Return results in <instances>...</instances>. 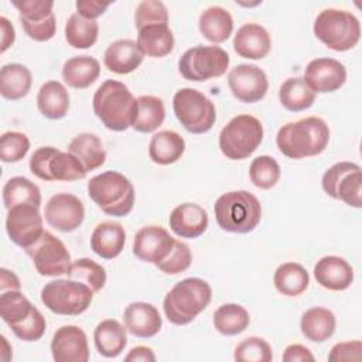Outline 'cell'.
I'll use <instances>...</instances> for the list:
<instances>
[{"label": "cell", "instance_id": "cell-1", "mask_svg": "<svg viewBox=\"0 0 362 362\" xmlns=\"http://www.w3.org/2000/svg\"><path fill=\"white\" fill-rule=\"evenodd\" d=\"M329 141L328 124L317 116L304 117L281 126L276 136L279 151L293 160L321 154Z\"/></svg>", "mask_w": 362, "mask_h": 362}, {"label": "cell", "instance_id": "cell-2", "mask_svg": "<svg viewBox=\"0 0 362 362\" xmlns=\"http://www.w3.org/2000/svg\"><path fill=\"white\" fill-rule=\"evenodd\" d=\"M92 106L106 129L124 132L133 124L137 99L123 82L107 79L96 89Z\"/></svg>", "mask_w": 362, "mask_h": 362}, {"label": "cell", "instance_id": "cell-3", "mask_svg": "<svg viewBox=\"0 0 362 362\" xmlns=\"http://www.w3.org/2000/svg\"><path fill=\"white\" fill-rule=\"evenodd\" d=\"M212 298V288L208 281L199 277H188L165 294L163 310L167 320L174 325H187L201 314Z\"/></svg>", "mask_w": 362, "mask_h": 362}, {"label": "cell", "instance_id": "cell-4", "mask_svg": "<svg viewBox=\"0 0 362 362\" xmlns=\"http://www.w3.org/2000/svg\"><path fill=\"white\" fill-rule=\"evenodd\" d=\"M214 212L221 229L232 233H249L260 222L262 205L247 191H229L216 199Z\"/></svg>", "mask_w": 362, "mask_h": 362}, {"label": "cell", "instance_id": "cell-5", "mask_svg": "<svg viewBox=\"0 0 362 362\" xmlns=\"http://www.w3.org/2000/svg\"><path fill=\"white\" fill-rule=\"evenodd\" d=\"M88 195L106 215L126 216L134 205V187L117 171H105L88 181Z\"/></svg>", "mask_w": 362, "mask_h": 362}, {"label": "cell", "instance_id": "cell-6", "mask_svg": "<svg viewBox=\"0 0 362 362\" xmlns=\"http://www.w3.org/2000/svg\"><path fill=\"white\" fill-rule=\"evenodd\" d=\"M0 315L14 335L25 342L38 341L47 328L44 315L20 290L1 293Z\"/></svg>", "mask_w": 362, "mask_h": 362}, {"label": "cell", "instance_id": "cell-7", "mask_svg": "<svg viewBox=\"0 0 362 362\" xmlns=\"http://www.w3.org/2000/svg\"><path fill=\"white\" fill-rule=\"evenodd\" d=\"M313 31L329 49L344 52L358 44L361 38V23L349 11L325 8L317 16Z\"/></svg>", "mask_w": 362, "mask_h": 362}, {"label": "cell", "instance_id": "cell-8", "mask_svg": "<svg viewBox=\"0 0 362 362\" xmlns=\"http://www.w3.org/2000/svg\"><path fill=\"white\" fill-rule=\"evenodd\" d=\"M263 140V126L252 115L232 117L219 133V148L229 160H245Z\"/></svg>", "mask_w": 362, "mask_h": 362}, {"label": "cell", "instance_id": "cell-9", "mask_svg": "<svg viewBox=\"0 0 362 362\" xmlns=\"http://www.w3.org/2000/svg\"><path fill=\"white\" fill-rule=\"evenodd\" d=\"M93 298V290L72 279L48 281L41 290L42 304L58 315H79L85 313Z\"/></svg>", "mask_w": 362, "mask_h": 362}, {"label": "cell", "instance_id": "cell-10", "mask_svg": "<svg viewBox=\"0 0 362 362\" xmlns=\"http://www.w3.org/2000/svg\"><path fill=\"white\" fill-rule=\"evenodd\" d=\"M173 110L184 129L192 134L206 133L216 120L215 105L194 88H181L175 92Z\"/></svg>", "mask_w": 362, "mask_h": 362}, {"label": "cell", "instance_id": "cell-11", "mask_svg": "<svg viewBox=\"0 0 362 362\" xmlns=\"http://www.w3.org/2000/svg\"><path fill=\"white\" fill-rule=\"evenodd\" d=\"M30 171L44 181H76L88 174L75 156L52 146L40 147L33 153Z\"/></svg>", "mask_w": 362, "mask_h": 362}, {"label": "cell", "instance_id": "cell-12", "mask_svg": "<svg viewBox=\"0 0 362 362\" xmlns=\"http://www.w3.org/2000/svg\"><path fill=\"white\" fill-rule=\"evenodd\" d=\"M230 58L219 45H195L188 48L178 59V71L187 81L205 82L222 76Z\"/></svg>", "mask_w": 362, "mask_h": 362}, {"label": "cell", "instance_id": "cell-13", "mask_svg": "<svg viewBox=\"0 0 362 362\" xmlns=\"http://www.w3.org/2000/svg\"><path fill=\"white\" fill-rule=\"evenodd\" d=\"M322 189L334 199L349 206H362V171L356 163L339 161L331 165L322 175Z\"/></svg>", "mask_w": 362, "mask_h": 362}, {"label": "cell", "instance_id": "cell-14", "mask_svg": "<svg viewBox=\"0 0 362 362\" xmlns=\"http://www.w3.org/2000/svg\"><path fill=\"white\" fill-rule=\"evenodd\" d=\"M24 250L41 276L58 277L71 272L72 262L66 246L48 230H44L41 238Z\"/></svg>", "mask_w": 362, "mask_h": 362}, {"label": "cell", "instance_id": "cell-15", "mask_svg": "<svg viewBox=\"0 0 362 362\" xmlns=\"http://www.w3.org/2000/svg\"><path fill=\"white\" fill-rule=\"evenodd\" d=\"M18 10L24 33L34 41H48L55 35L57 20L52 13L51 0H21L11 1Z\"/></svg>", "mask_w": 362, "mask_h": 362}, {"label": "cell", "instance_id": "cell-16", "mask_svg": "<svg viewBox=\"0 0 362 362\" xmlns=\"http://www.w3.org/2000/svg\"><path fill=\"white\" fill-rule=\"evenodd\" d=\"M6 230L13 243L27 249L42 235V216L38 206L17 205L7 211Z\"/></svg>", "mask_w": 362, "mask_h": 362}, {"label": "cell", "instance_id": "cell-17", "mask_svg": "<svg viewBox=\"0 0 362 362\" xmlns=\"http://www.w3.org/2000/svg\"><path fill=\"white\" fill-rule=\"evenodd\" d=\"M228 85L232 95L243 103L262 100L269 89V81L262 68L255 64H240L230 69Z\"/></svg>", "mask_w": 362, "mask_h": 362}, {"label": "cell", "instance_id": "cell-18", "mask_svg": "<svg viewBox=\"0 0 362 362\" xmlns=\"http://www.w3.org/2000/svg\"><path fill=\"white\" fill-rule=\"evenodd\" d=\"M45 221L49 226L61 232H72L78 229L85 219V208L82 201L68 192L52 195L45 204Z\"/></svg>", "mask_w": 362, "mask_h": 362}, {"label": "cell", "instance_id": "cell-19", "mask_svg": "<svg viewBox=\"0 0 362 362\" xmlns=\"http://www.w3.org/2000/svg\"><path fill=\"white\" fill-rule=\"evenodd\" d=\"M303 79L314 93H331L344 86L346 68L334 58H315L305 66Z\"/></svg>", "mask_w": 362, "mask_h": 362}, {"label": "cell", "instance_id": "cell-20", "mask_svg": "<svg viewBox=\"0 0 362 362\" xmlns=\"http://www.w3.org/2000/svg\"><path fill=\"white\" fill-rule=\"evenodd\" d=\"M175 239L161 226L150 225L137 230L133 240L134 256L146 263L158 264L173 250Z\"/></svg>", "mask_w": 362, "mask_h": 362}, {"label": "cell", "instance_id": "cell-21", "mask_svg": "<svg viewBox=\"0 0 362 362\" xmlns=\"http://www.w3.org/2000/svg\"><path fill=\"white\" fill-rule=\"evenodd\" d=\"M51 354L55 362H86L89 359L88 338L76 325H62L51 341Z\"/></svg>", "mask_w": 362, "mask_h": 362}, {"label": "cell", "instance_id": "cell-22", "mask_svg": "<svg viewBox=\"0 0 362 362\" xmlns=\"http://www.w3.org/2000/svg\"><path fill=\"white\" fill-rule=\"evenodd\" d=\"M123 321L127 332L137 338H151L160 332L163 320L158 310L144 301L130 303L123 313Z\"/></svg>", "mask_w": 362, "mask_h": 362}, {"label": "cell", "instance_id": "cell-23", "mask_svg": "<svg viewBox=\"0 0 362 362\" xmlns=\"http://www.w3.org/2000/svg\"><path fill=\"white\" fill-rule=\"evenodd\" d=\"M314 277L317 283L332 291L346 290L354 281L352 266L339 256H324L314 266Z\"/></svg>", "mask_w": 362, "mask_h": 362}, {"label": "cell", "instance_id": "cell-24", "mask_svg": "<svg viewBox=\"0 0 362 362\" xmlns=\"http://www.w3.org/2000/svg\"><path fill=\"white\" fill-rule=\"evenodd\" d=\"M272 48L267 30L257 23H246L238 28L233 38L235 52L247 59H262Z\"/></svg>", "mask_w": 362, "mask_h": 362}, {"label": "cell", "instance_id": "cell-25", "mask_svg": "<svg viewBox=\"0 0 362 362\" xmlns=\"http://www.w3.org/2000/svg\"><path fill=\"white\" fill-rule=\"evenodd\" d=\"M170 228L180 236L187 239L199 238L208 228V214L198 204L185 202L175 206L170 214Z\"/></svg>", "mask_w": 362, "mask_h": 362}, {"label": "cell", "instance_id": "cell-26", "mask_svg": "<svg viewBox=\"0 0 362 362\" xmlns=\"http://www.w3.org/2000/svg\"><path fill=\"white\" fill-rule=\"evenodd\" d=\"M143 52L133 40L113 41L103 54L105 66L115 74L126 75L136 71L143 62Z\"/></svg>", "mask_w": 362, "mask_h": 362}, {"label": "cell", "instance_id": "cell-27", "mask_svg": "<svg viewBox=\"0 0 362 362\" xmlns=\"http://www.w3.org/2000/svg\"><path fill=\"white\" fill-rule=\"evenodd\" d=\"M124 242L126 232L117 222H102L90 235V249L106 260L119 256L124 247Z\"/></svg>", "mask_w": 362, "mask_h": 362}, {"label": "cell", "instance_id": "cell-28", "mask_svg": "<svg viewBox=\"0 0 362 362\" xmlns=\"http://www.w3.org/2000/svg\"><path fill=\"white\" fill-rule=\"evenodd\" d=\"M126 331V327L117 320L107 318L100 321L93 331V342L98 352L105 358L119 356L127 345Z\"/></svg>", "mask_w": 362, "mask_h": 362}, {"label": "cell", "instance_id": "cell-29", "mask_svg": "<svg viewBox=\"0 0 362 362\" xmlns=\"http://www.w3.org/2000/svg\"><path fill=\"white\" fill-rule=\"evenodd\" d=\"M137 31L136 42L143 55L163 58L174 49V35L168 24H151Z\"/></svg>", "mask_w": 362, "mask_h": 362}, {"label": "cell", "instance_id": "cell-30", "mask_svg": "<svg viewBox=\"0 0 362 362\" xmlns=\"http://www.w3.org/2000/svg\"><path fill=\"white\" fill-rule=\"evenodd\" d=\"M100 75V64L90 55H78L65 61L62 66L64 82L74 89L90 86Z\"/></svg>", "mask_w": 362, "mask_h": 362}, {"label": "cell", "instance_id": "cell-31", "mask_svg": "<svg viewBox=\"0 0 362 362\" xmlns=\"http://www.w3.org/2000/svg\"><path fill=\"white\" fill-rule=\"evenodd\" d=\"M37 107L47 119H62L69 109V95L66 88L58 81L42 83L37 93Z\"/></svg>", "mask_w": 362, "mask_h": 362}, {"label": "cell", "instance_id": "cell-32", "mask_svg": "<svg viewBox=\"0 0 362 362\" xmlns=\"http://www.w3.org/2000/svg\"><path fill=\"white\" fill-rule=\"evenodd\" d=\"M337 320L331 310L324 307H313L303 313L300 329L311 342H324L335 332Z\"/></svg>", "mask_w": 362, "mask_h": 362}, {"label": "cell", "instance_id": "cell-33", "mask_svg": "<svg viewBox=\"0 0 362 362\" xmlns=\"http://www.w3.org/2000/svg\"><path fill=\"white\" fill-rule=\"evenodd\" d=\"M185 151V140L177 132H157L148 143V157L153 163L168 165L181 158Z\"/></svg>", "mask_w": 362, "mask_h": 362}, {"label": "cell", "instance_id": "cell-34", "mask_svg": "<svg viewBox=\"0 0 362 362\" xmlns=\"http://www.w3.org/2000/svg\"><path fill=\"white\" fill-rule=\"evenodd\" d=\"M198 27L204 38L214 44H221L230 37L233 31V18L223 7L211 6L201 13Z\"/></svg>", "mask_w": 362, "mask_h": 362}, {"label": "cell", "instance_id": "cell-35", "mask_svg": "<svg viewBox=\"0 0 362 362\" xmlns=\"http://www.w3.org/2000/svg\"><path fill=\"white\" fill-rule=\"evenodd\" d=\"M33 76L30 69L23 64H6L0 69V93L7 100L24 98L31 88Z\"/></svg>", "mask_w": 362, "mask_h": 362}, {"label": "cell", "instance_id": "cell-36", "mask_svg": "<svg viewBox=\"0 0 362 362\" xmlns=\"http://www.w3.org/2000/svg\"><path fill=\"white\" fill-rule=\"evenodd\" d=\"M68 151L81 161L88 173L102 167L106 161L103 144L100 139L92 133H81L75 136L68 146Z\"/></svg>", "mask_w": 362, "mask_h": 362}, {"label": "cell", "instance_id": "cell-37", "mask_svg": "<svg viewBox=\"0 0 362 362\" xmlns=\"http://www.w3.org/2000/svg\"><path fill=\"white\" fill-rule=\"evenodd\" d=\"M273 283L277 291L283 296L296 297L307 290L310 284V276L300 263L286 262L276 269Z\"/></svg>", "mask_w": 362, "mask_h": 362}, {"label": "cell", "instance_id": "cell-38", "mask_svg": "<svg viewBox=\"0 0 362 362\" xmlns=\"http://www.w3.org/2000/svg\"><path fill=\"white\" fill-rule=\"evenodd\" d=\"M165 119L164 102L158 96L141 95L137 98V110L132 127L139 133H151Z\"/></svg>", "mask_w": 362, "mask_h": 362}, {"label": "cell", "instance_id": "cell-39", "mask_svg": "<svg viewBox=\"0 0 362 362\" xmlns=\"http://www.w3.org/2000/svg\"><path fill=\"white\" fill-rule=\"evenodd\" d=\"M3 204L8 211L17 205H41L40 188L25 177H11L3 187Z\"/></svg>", "mask_w": 362, "mask_h": 362}, {"label": "cell", "instance_id": "cell-40", "mask_svg": "<svg viewBox=\"0 0 362 362\" xmlns=\"http://www.w3.org/2000/svg\"><path fill=\"white\" fill-rule=\"evenodd\" d=\"M279 99L284 109L290 112H301L313 106L315 102V93L301 76H296L286 79L280 85Z\"/></svg>", "mask_w": 362, "mask_h": 362}, {"label": "cell", "instance_id": "cell-41", "mask_svg": "<svg viewBox=\"0 0 362 362\" xmlns=\"http://www.w3.org/2000/svg\"><path fill=\"white\" fill-rule=\"evenodd\" d=\"M212 322L218 332L232 337L243 332L249 327L250 317L245 307L235 303H228L215 310Z\"/></svg>", "mask_w": 362, "mask_h": 362}, {"label": "cell", "instance_id": "cell-42", "mask_svg": "<svg viewBox=\"0 0 362 362\" xmlns=\"http://www.w3.org/2000/svg\"><path fill=\"white\" fill-rule=\"evenodd\" d=\"M99 34V25L95 20H88L74 13L69 16L65 24V38L72 48L86 49L90 48Z\"/></svg>", "mask_w": 362, "mask_h": 362}, {"label": "cell", "instance_id": "cell-43", "mask_svg": "<svg viewBox=\"0 0 362 362\" xmlns=\"http://www.w3.org/2000/svg\"><path fill=\"white\" fill-rule=\"evenodd\" d=\"M68 277L72 280L85 283L93 290V293H98L105 287L106 270L99 263L88 257H81L72 262Z\"/></svg>", "mask_w": 362, "mask_h": 362}, {"label": "cell", "instance_id": "cell-44", "mask_svg": "<svg viewBox=\"0 0 362 362\" xmlns=\"http://www.w3.org/2000/svg\"><path fill=\"white\" fill-rule=\"evenodd\" d=\"M280 165L270 156H259L253 158L249 167V177L255 187L260 189L273 188L280 180Z\"/></svg>", "mask_w": 362, "mask_h": 362}, {"label": "cell", "instance_id": "cell-45", "mask_svg": "<svg viewBox=\"0 0 362 362\" xmlns=\"http://www.w3.org/2000/svg\"><path fill=\"white\" fill-rule=\"evenodd\" d=\"M238 362H270L273 359L270 344L260 337H247L235 348Z\"/></svg>", "mask_w": 362, "mask_h": 362}, {"label": "cell", "instance_id": "cell-46", "mask_svg": "<svg viewBox=\"0 0 362 362\" xmlns=\"http://www.w3.org/2000/svg\"><path fill=\"white\" fill-rule=\"evenodd\" d=\"M30 150V140L24 133L6 132L0 137V160L3 163H18Z\"/></svg>", "mask_w": 362, "mask_h": 362}, {"label": "cell", "instance_id": "cell-47", "mask_svg": "<svg viewBox=\"0 0 362 362\" xmlns=\"http://www.w3.org/2000/svg\"><path fill=\"white\" fill-rule=\"evenodd\" d=\"M136 28L140 30L151 24H167L168 10L163 1L158 0H143L137 4L134 13Z\"/></svg>", "mask_w": 362, "mask_h": 362}, {"label": "cell", "instance_id": "cell-48", "mask_svg": "<svg viewBox=\"0 0 362 362\" xmlns=\"http://www.w3.org/2000/svg\"><path fill=\"white\" fill-rule=\"evenodd\" d=\"M191 262H192V255H191L189 246L175 239L174 247L170 252V255L156 266L164 274H178L185 272L191 266Z\"/></svg>", "mask_w": 362, "mask_h": 362}, {"label": "cell", "instance_id": "cell-49", "mask_svg": "<svg viewBox=\"0 0 362 362\" xmlns=\"http://www.w3.org/2000/svg\"><path fill=\"white\" fill-rule=\"evenodd\" d=\"M362 359V342L361 341H346L335 344L329 354L328 361L341 362V361H361Z\"/></svg>", "mask_w": 362, "mask_h": 362}, {"label": "cell", "instance_id": "cell-50", "mask_svg": "<svg viewBox=\"0 0 362 362\" xmlns=\"http://www.w3.org/2000/svg\"><path fill=\"white\" fill-rule=\"evenodd\" d=\"M110 4H112L110 1H96V0H78L75 3L76 13L88 20H95L100 17Z\"/></svg>", "mask_w": 362, "mask_h": 362}, {"label": "cell", "instance_id": "cell-51", "mask_svg": "<svg viewBox=\"0 0 362 362\" xmlns=\"http://www.w3.org/2000/svg\"><path fill=\"white\" fill-rule=\"evenodd\" d=\"M314 355L313 352L301 345V344H293V345H288L284 352H283V361L284 362H296V361H314Z\"/></svg>", "mask_w": 362, "mask_h": 362}, {"label": "cell", "instance_id": "cell-52", "mask_svg": "<svg viewBox=\"0 0 362 362\" xmlns=\"http://www.w3.org/2000/svg\"><path fill=\"white\" fill-rule=\"evenodd\" d=\"M126 362H154L156 355L148 346H134L129 351V354L124 356Z\"/></svg>", "mask_w": 362, "mask_h": 362}, {"label": "cell", "instance_id": "cell-53", "mask_svg": "<svg viewBox=\"0 0 362 362\" xmlns=\"http://www.w3.org/2000/svg\"><path fill=\"white\" fill-rule=\"evenodd\" d=\"M21 283L18 277L8 269L1 267L0 269V291H8V290H20Z\"/></svg>", "mask_w": 362, "mask_h": 362}, {"label": "cell", "instance_id": "cell-54", "mask_svg": "<svg viewBox=\"0 0 362 362\" xmlns=\"http://www.w3.org/2000/svg\"><path fill=\"white\" fill-rule=\"evenodd\" d=\"M0 28H1V52H4L8 47L14 44L16 31L13 24L6 17H0Z\"/></svg>", "mask_w": 362, "mask_h": 362}]
</instances>
